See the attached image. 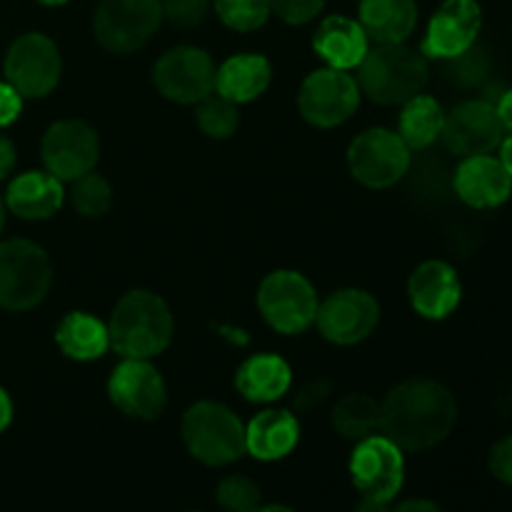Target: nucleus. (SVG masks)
Here are the masks:
<instances>
[{"instance_id": "nucleus-34", "label": "nucleus", "mask_w": 512, "mask_h": 512, "mask_svg": "<svg viewBox=\"0 0 512 512\" xmlns=\"http://www.w3.org/2000/svg\"><path fill=\"white\" fill-rule=\"evenodd\" d=\"M160 5L163 20L183 30L200 25L210 13V0H160Z\"/></svg>"}, {"instance_id": "nucleus-29", "label": "nucleus", "mask_w": 512, "mask_h": 512, "mask_svg": "<svg viewBox=\"0 0 512 512\" xmlns=\"http://www.w3.org/2000/svg\"><path fill=\"white\" fill-rule=\"evenodd\" d=\"M65 198L70 200L75 213H80L83 218H103L110 210V205H113V188H110V183L103 175L90 170V173L80 175V178L70 183Z\"/></svg>"}, {"instance_id": "nucleus-9", "label": "nucleus", "mask_w": 512, "mask_h": 512, "mask_svg": "<svg viewBox=\"0 0 512 512\" xmlns=\"http://www.w3.org/2000/svg\"><path fill=\"white\" fill-rule=\"evenodd\" d=\"M360 98L363 93L350 70L325 65L303 80L298 93V110L305 123L315 128H338L345 120L353 118Z\"/></svg>"}, {"instance_id": "nucleus-7", "label": "nucleus", "mask_w": 512, "mask_h": 512, "mask_svg": "<svg viewBox=\"0 0 512 512\" xmlns=\"http://www.w3.org/2000/svg\"><path fill=\"white\" fill-rule=\"evenodd\" d=\"M413 150L405 145L398 130L370 128L355 135L348 148L350 175L370 190L393 188L408 175Z\"/></svg>"}, {"instance_id": "nucleus-15", "label": "nucleus", "mask_w": 512, "mask_h": 512, "mask_svg": "<svg viewBox=\"0 0 512 512\" xmlns=\"http://www.w3.org/2000/svg\"><path fill=\"white\" fill-rule=\"evenodd\" d=\"M350 478L363 498L390 503L405 483L403 450L385 435L358 440L350 455Z\"/></svg>"}, {"instance_id": "nucleus-6", "label": "nucleus", "mask_w": 512, "mask_h": 512, "mask_svg": "<svg viewBox=\"0 0 512 512\" xmlns=\"http://www.w3.org/2000/svg\"><path fill=\"white\" fill-rule=\"evenodd\" d=\"M315 285L298 270H273L258 288V310L280 335H300L315 325L318 315Z\"/></svg>"}, {"instance_id": "nucleus-27", "label": "nucleus", "mask_w": 512, "mask_h": 512, "mask_svg": "<svg viewBox=\"0 0 512 512\" xmlns=\"http://www.w3.org/2000/svg\"><path fill=\"white\" fill-rule=\"evenodd\" d=\"M398 135L410 150H428L440 140L445 125V110L433 95L418 93L408 103L400 105Z\"/></svg>"}, {"instance_id": "nucleus-2", "label": "nucleus", "mask_w": 512, "mask_h": 512, "mask_svg": "<svg viewBox=\"0 0 512 512\" xmlns=\"http://www.w3.org/2000/svg\"><path fill=\"white\" fill-rule=\"evenodd\" d=\"M175 320L168 303L153 290H130L115 303L108 320L110 348L120 358L153 360L173 340Z\"/></svg>"}, {"instance_id": "nucleus-47", "label": "nucleus", "mask_w": 512, "mask_h": 512, "mask_svg": "<svg viewBox=\"0 0 512 512\" xmlns=\"http://www.w3.org/2000/svg\"><path fill=\"white\" fill-rule=\"evenodd\" d=\"M5 228V200L0 198V233H3Z\"/></svg>"}, {"instance_id": "nucleus-38", "label": "nucleus", "mask_w": 512, "mask_h": 512, "mask_svg": "<svg viewBox=\"0 0 512 512\" xmlns=\"http://www.w3.org/2000/svg\"><path fill=\"white\" fill-rule=\"evenodd\" d=\"M328 393H330L328 383H310V385H305V388L298 393V398H295V408H298V410L318 408V405L323 403L325 398H328Z\"/></svg>"}, {"instance_id": "nucleus-8", "label": "nucleus", "mask_w": 512, "mask_h": 512, "mask_svg": "<svg viewBox=\"0 0 512 512\" xmlns=\"http://www.w3.org/2000/svg\"><path fill=\"white\" fill-rule=\"evenodd\" d=\"M160 23V0H100L93 15V33L108 53L128 55L143 48L158 33Z\"/></svg>"}, {"instance_id": "nucleus-39", "label": "nucleus", "mask_w": 512, "mask_h": 512, "mask_svg": "<svg viewBox=\"0 0 512 512\" xmlns=\"http://www.w3.org/2000/svg\"><path fill=\"white\" fill-rule=\"evenodd\" d=\"M15 163H18V150H15L13 140L8 135H0V180L13 173Z\"/></svg>"}, {"instance_id": "nucleus-16", "label": "nucleus", "mask_w": 512, "mask_h": 512, "mask_svg": "<svg viewBox=\"0 0 512 512\" xmlns=\"http://www.w3.org/2000/svg\"><path fill=\"white\" fill-rule=\"evenodd\" d=\"M505 138V128L495 103L490 100H465L445 113V125L440 140L448 153L458 158H473V155H490L500 148Z\"/></svg>"}, {"instance_id": "nucleus-12", "label": "nucleus", "mask_w": 512, "mask_h": 512, "mask_svg": "<svg viewBox=\"0 0 512 512\" xmlns=\"http://www.w3.org/2000/svg\"><path fill=\"white\" fill-rule=\"evenodd\" d=\"M380 323V305L375 295L360 288H343L320 300L315 325L333 345H358L373 335Z\"/></svg>"}, {"instance_id": "nucleus-33", "label": "nucleus", "mask_w": 512, "mask_h": 512, "mask_svg": "<svg viewBox=\"0 0 512 512\" xmlns=\"http://www.w3.org/2000/svg\"><path fill=\"white\" fill-rule=\"evenodd\" d=\"M445 63H448L450 80L455 85H460V88H475V85H480L488 78L490 60L485 55V50L475 48V45L470 50H465L463 55H458V58L445 60Z\"/></svg>"}, {"instance_id": "nucleus-30", "label": "nucleus", "mask_w": 512, "mask_h": 512, "mask_svg": "<svg viewBox=\"0 0 512 512\" xmlns=\"http://www.w3.org/2000/svg\"><path fill=\"white\" fill-rule=\"evenodd\" d=\"M195 120H198V128L203 130L208 138L228 140L230 135H235V130H238L240 113L238 105L225 100L223 95L210 93L208 98H203L198 103Z\"/></svg>"}, {"instance_id": "nucleus-44", "label": "nucleus", "mask_w": 512, "mask_h": 512, "mask_svg": "<svg viewBox=\"0 0 512 512\" xmlns=\"http://www.w3.org/2000/svg\"><path fill=\"white\" fill-rule=\"evenodd\" d=\"M500 163H503V168L508 170V175L512 178V135L503 138V143H500Z\"/></svg>"}, {"instance_id": "nucleus-41", "label": "nucleus", "mask_w": 512, "mask_h": 512, "mask_svg": "<svg viewBox=\"0 0 512 512\" xmlns=\"http://www.w3.org/2000/svg\"><path fill=\"white\" fill-rule=\"evenodd\" d=\"M390 512H443L438 508V505L433 503V500H405V503H400L398 508H393Z\"/></svg>"}, {"instance_id": "nucleus-46", "label": "nucleus", "mask_w": 512, "mask_h": 512, "mask_svg": "<svg viewBox=\"0 0 512 512\" xmlns=\"http://www.w3.org/2000/svg\"><path fill=\"white\" fill-rule=\"evenodd\" d=\"M38 3L48 5V8H58V5H65V3H68V0H38Z\"/></svg>"}, {"instance_id": "nucleus-28", "label": "nucleus", "mask_w": 512, "mask_h": 512, "mask_svg": "<svg viewBox=\"0 0 512 512\" xmlns=\"http://www.w3.org/2000/svg\"><path fill=\"white\" fill-rule=\"evenodd\" d=\"M333 428L345 440H363L380 433V400L368 393H348L335 403Z\"/></svg>"}, {"instance_id": "nucleus-35", "label": "nucleus", "mask_w": 512, "mask_h": 512, "mask_svg": "<svg viewBox=\"0 0 512 512\" xmlns=\"http://www.w3.org/2000/svg\"><path fill=\"white\" fill-rule=\"evenodd\" d=\"M325 0H270V10L288 25H305L318 18Z\"/></svg>"}, {"instance_id": "nucleus-3", "label": "nucleus", "mask_w": 512, "mask_h": 512, "mask_svg": "<svg viewBox=\"0 0 512 512\" xmlns=\"http://www.w3.org/2000/svg\"><path fill=\"white\" fill-rule=\"evenodd\" d=\"M358 88L373 103L393 108L408 103L430 80L428 58L408 43H375L360 60Z\"/></svg>"}, {"instance_id": "nucleus-14", "label": "nucleus", "mask_w": 512, "mask_h": 512, "mask_svg": "<svg viewBox=\"0 0 512 512\" xmlns=\"http://www.w3.org/2000/svg\"><path fill=\"white\" fill-rule=\"evenodd\" d=\"M108 398L128 418L155 420L168 405V385L150 360L123 358L108 378Z\"/></svg>"}, {"instance_id": "nucleus-40", "label": "nucleus", "mask_w": 512, "mask_h": 512, "mask_svg": "<svg viewBox=\"0 0 512 512\" xmlns=\"http://www.w3.org/2000/svg\"><path fill=\"white\" fill-rule=\"evenodd\" d=\"M495 110H498L503 128L510 130V133H512V88L505 90V93L500 95L498 103H495Z\"/></svg>"}, {"instance_id": "nucleus-18", "label": "nucleus", "mask_w": 512, "mask_h": 512, "mask_svg": "<svg viewBox=\"0 0 512 512\" xmlns=\"http://www.w3.org/2000/svg\"><path fill=\"white\" fill-rule=\"evenodd\" d=\"M408 298L420 318L445 320L458 310L463 298L458 270L445 260H425L410 275Z\"/></svg>"}, {"instance_id": "nucleus-4", "label": "nucleus", "mask_w": 512, "mask_h": 512, "mask_svg": "<svg viewBox=\"0 0 512 512\" xmlns=\"http://www.w3.org/2000/svg\"><path fill=\"white\" fill-rule=\"evenodd\" d=\"M180 435L198 463L223 468L245 455V425L228 405L198 400L190 405L180 423Z\"/></svg>"}, {"instance_id": "nucleus-43", "label": "nucleus", "mask_w": 512, "mask_h": 512, "mask_svg": "<svg viewBox=\"0 0 512 512\" xmlns=\"http://www.w3.org/2000/svg\"><path fill=\"white\" fill-rule=\"evenodd\" d=\"M390 503H385V500H373V498H363L360 500V505L355 508V512H390Z\"/></svg>"}, {"instance_id": "nucleus-37", "label": "nucleus", "mask_w": 512, "mask_h": 512, "mask_svg": "<svg viewBox=\"0 0 512 512\" xmlns=\"http://www.w3.org/2000/svg\"><path fill=\"white\" fill-rule=\"evenodd\" d=\"M23 110V95L10 83H0V128H8L15 123Z\"/></svg>"}, {"instance_id": "nucleus-13", "label": "nucleus", "mask_w": 512, "mask_h": 512, "mask_svg": "<svg viewBox=\"0 0 512 512\" xmlns=\"http://www.w3.org/2000/svg\"><path fill=\"white\" fill-rule=\"evenodd\" d=\"M40 158L45 170L60 183H73L80 175L95 170L100 158V138L85 120H58L45 130Z\"/></svg>"}, {"instance_id": "nucleus-10", "label": "nucleus", "mask_w": 512, "mask_h": 512, "mask_svg": "<svg viewBox=\"0 0 512 512\" xmlns=\"http://www.w3.org/2000/svg\"><path fill=\"white\" fill-rule=\"evenodd\" d=\"M5 83L13 85L25 98H45L60 83L63 60L48 35L25 33L10 43L3 60Z\"/></svg>"}, {"instance_id": "nucleus-24", "label": "nucleus", "mask_w": 512, "mask_h": 512, "mask_svg": "<svg viewBox=\"0 0 512 512\" xmlns=\"http://www.w3.org/2000/svg\"><path fill=\"white\" fill-rule=\"evenodd\" d=\"M293 385L288 360L275 353H258L245 360L235 373V390L248 403H275Z\"/></svg>"}, {"instance_id": "nucleus-21", "label": "nucleus", "mask_w": 512, "mask_h": 512, "mask_svg": "<svg viewBox=\"0 0 512 512\" xmlns=\"http://www.w3.org/2000/svg\"><path fill=\"white\" fill-rule=\"evenodd\" d=\"M65 188L48 170H28L10 180L5 208L23 220H48L63 208Z\"/></svg>"}, {"instance_id": "nucleus-36", "label": "nucleus", "mask_w": 512, "mask_h": 512, "mask_svg": "<svg viewBox=\"0 0 512 512\" xmlns=\"http://www.w3.org/2000/svg\"><path fill=\"white\" fill-rule=\"evenodd\" d=\"M488 465H490V473H493L500 483L510 485L512 488V435L498 440V443L493 445Z\"/></svg>"}, {"instance_id": "nucleus-20", "label": "nucleus", "mask_w": 512, "mask_h": 512, "mask_svg": "<svg viewBox=\"0 0 512 512\" xmlns=\"http://www.w3.org/2000/svg\"><path fill=\"white\" fill-rule=\"evenodd\" d=\"M313 50L328 68L353 70L370 50V38L358 20L348 15H330L315 30Z\"/></svg>"}, {"instance_id": "nucleus-1", "label": "nucleus", "mask_w": 512, "mask_h": 512, "mask_svg": "<svg viewBox=\"0 0 512 512\" xmlns=\"http://www.w3.org/2000/svg\"><path fill=\"white\" fill-rule=\"evenodd\" d=\"M458 423V403L443 383L410 378L380 403V435L403 453H420L443 443Z\"/></svg>"}, {"instance_id": "nucleus-26", "label": "nucleus", "mask_w": 512, "mask_h": 512, "mask_svg": "<svg viewBox=\"0 0 512 512\" xmlns=\"http://www.w3.org/2000/svg\"><path fill=\"white\" fill-rule=\"evenodd\" d=\"M55 343H58L60 353L75 363L98 360L110 350L108 323L83 313V310H73L55 328Z\"/></svg>"}, {"instance_id": "nucleus-22", "label": "nucleus", "mask_w": 512, "mask_h": 512, "mask_svg": "<svg viewBox=\"0 0 512 512\" xmlns=\"http://www.w3.org/2000/svg\"><path fill=\"white\" fill-rule=\"evenodd\" d=\"M300 440V423L290 410H263L245 425V453L263 463L288 458Z\"/></svg>"}, {"instance_id": "nucleus-19", "label": "nucleus", "mask_w": 512, "mask_h": 512, "mask_svg": "<svg viewBox=\"0 0 512 512\" xmlns=\"http://www.w3.org/2000/svg\"><path fill=\"white\" fill-rule=\"evenodd\" d=\"M453 190L465 205L478 210H490L503 205L512 193V178L503 168L500 158L493 155H473L463 158L453 173Z\"/></svg>"}, {"instance_id": "nucleus-32", "label": "nucleus", "mask_w": 512, "mask_h": 512, "mask_svg": "<svg viewBox=\"0 0 512 512\" xmlns=\"http://www.w3.org/2000/svg\"><path fill=\"white\" fill-rule=\"evenodd\" d=\"M215 500L225 512H255L263 503L260 488L245 475H228L218 483Z\"/></svg>"}, {"instance_id": "nucleus-25", "label": "nucleus", "mask_w": 512, "mask_h": 512, "mask_svg": "<svg viewBox=\"0 0 512 512\" xmlns=\"http://www.w3.org/2000/svg\"><path fill=\"white\" fill-rule=\"evenodd\" d=\"M358 23L375 43H408L418 25L415 0H360Z\"/></svg>"}, {"instance_id": "nucleus-42", "label": "nucleus", "mask_w": 512, "mask_h": 512, "mask_svg": "<svg viewBox=\"0 0 512 512\" xmlns=\"http://www.w3.org/2000/svg\"><path fill=\"white\" fill-rule=\"evenodd\" d=\"M10 423H13V400L0 388V433H5Z\"/></svg>"}, {"instance_id": "nucleus-5", "label": "nucleus", "mask_w": 512, "mask_h": 512, "mask_svg": "<svg viewBox=\"0 0 512 512\" xmlns=\"http://www.w3.org/2000/svg\"><path fill=\"white\" fill-rule=\"evenodd\" d=\"M53 263L38 243L25 238L0 243V308L10 313L33 310L48 298Z\"/></svg>"}, {"instance_id": "nucleus-31", "label": "nucleus", "mask_w": 512, "mask_h": 512, "mask_svg": "<svg viewBox=\"0 0 512 512\" xmlns=\"http://www.w3.org/2000/svg\"><path fill=\"white\" fill-rule=\"evenodd\" d=\"M220 23L238 33H250L268 23L273 15L270 0H213Z\"/></svg>"}, {"instance_id": "nucleus-45", "label": "nucleus", "mask_w": 512, "mask_h": 512, "mask_svg": "<svg viewBox=\"0 0 512 512\" xmlns=\"http://www.w3.org/2000/svg\"><path fill=\"white\" fill-rule=\"evenodd\" d=\"M255 512H295V510L285 508V505H260Z\"/></svg>"}, {"instance_id": "nucleus-23", "label": "nucleus", "mask_w": 512, "mask_h": 512, "mask_svg": "<svg viewBox=\"0 0 512 512\" xmlns=\"http://www.w3.org/2000/svg\"><path fill=\"white\" fill-rule=\"evenodd\" d=\"M270 80L273 68L265 55L238 53L223 60L215 70V93L235 105L253 103L270 88Z\"/></svg>"}, {"instance_id": "nucleus-17", "label": "nucleus", "mask_w": 512, "mask_h": 512, "mask_svg": "<svg viewBox=\"0 0 512 512\" xmlns=\"http://www.w3.org/2000/svg\"><path fill=\"white\" fill-rule=\"evenodd\" d=\"M483 10L478 0H443L430 18L420 53L433 60H453L478 43Z\"/></svg>"}, {"instance_id": "nucleus-11", "label": "nucleus", "mask_w": 512, "mask_h": 512, "mask_svg": "<svg viewBox=\"0 0 512 512\" xmlns=\"http://www.w3.org/2000/svg\"><path fill=\"white\" fill-rule=\"evenodd\" d=\"M215 63L208 50L195 45H175L153 65V85L165 100L198 105L215 93Z\"/></svg>"}]
</instances>
